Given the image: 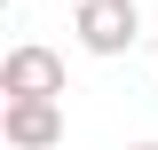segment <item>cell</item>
<instances>
[{"instance_id":"6da1fadb","label":"cell","mask_w":158,"mask_h":150,"mask_svg":"<svg viewBox=\"0 0 158 150\" xmlns=\"http://www.w3.org/2000/svg\"><path fill=\"white\" fill-rule=\"evenodd\" d=\"M0 95H8V103H63V56L40 48V40L8 48V63H0Z\"/></svg>"},{"instance_id":"7a4b0ae2","label":"cell","mask_w":158,"mask_h":150,"mask_svg":"<svg viewBox=\"0 0 158 150\" xmlns=\"http://www.w3.org/2000/svg\"><path fill=\"white\" fill-rule=\"evenodd\" d=\"M71 32H79V48H87V56H127V48H135V32H142V8H135V0H79Z\"/></svg>"},{"instance_id":"3957f363","label":"cell","mask_w":158,"mask_h":150,"mask_svg":"<svg viewBox=\"0 0 158 150\" xmlns=\"http://www.w3.org/2000/svg\"><path fill=\"white\" fill-rule=\"evenodd\" d=\"M0 134H8L16 150H56L63 142V103H8Z\"/></svg>"},{"instance_id":"277c9868","label":"cell","mask_w":158,"mask_h":150,"mask_svg":"<svg viewBox=\"0 0 158 150\" xmlns=\"http://www.w3.org/2000/svg\"><path fill=\"white\" fill-rule=\"evenodd\" d=\"M135 150H158V142H135Z\"/></svg>"}]
</instances>
